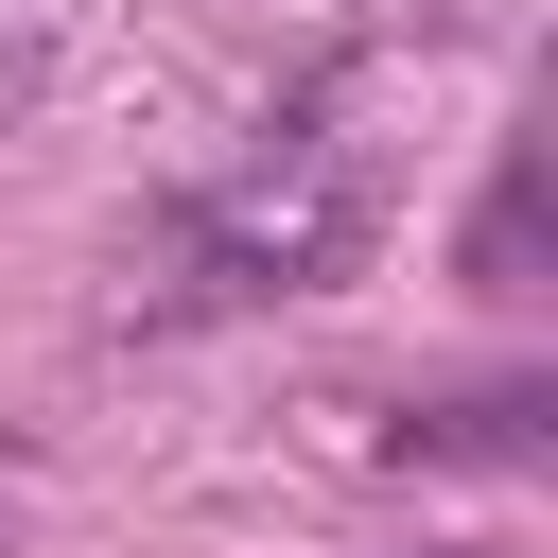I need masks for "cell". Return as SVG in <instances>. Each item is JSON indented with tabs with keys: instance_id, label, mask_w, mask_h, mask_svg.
Instances as JSON below:
<instances>
[{
	"instance_id": "6da1fadb",
	"label": "cell",
	"mask_w": 558,
	"mask_h": 558,
	"mask_svg": "<svg viewBox=\"0 0 558 558\" xmlns=\"http://www.w3.org/2000/svg\"><path fill=\"white\" fill-rule=\"evenodd\" d=\"M366 227H384V192H366V157H349L331 105H314V122H279L244 174H209V192L174 209V244H157V314H262V296H314V279L366 262Z\"/></svg>"
},
{
	"instance_id": "7a4b0ae2",
	"label": "cell",
	"mask_w": 558,
	"mask_h": 558,
	"mask_svg": "<svg viewBox=\"0 0 558 558\" xmlns=\"http://www.w3.org/2000/svg\"><path fill=\"white\" fill-rule=\"evenodd\" d=\"M541 418H558L541 384H488V401H436V418H401V453H453V471H541V453H558Z\"/></svg>"
},
{
	"instance_id": "3957f363",
	"label": "cell",
	"mask_w": 558,
	"mask_h": 558,
	"mask_svg": "<svg viewBox=\"0 0 558 558\" xmlns=\"http://www.w3.org/2000/svg\"><path fill=\"white\" fill-rule=\"evenodd\" d=\"M471 296H541V140H506V174L471 209Z\"/></svg>"
}]
</instances>
